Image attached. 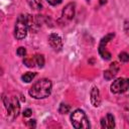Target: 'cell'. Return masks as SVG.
I'll use <instances>...</instances> for the list:
<instances>
[{
	"label": "cell",
	"instance_id": "6da1fadb",
	"mask_svg": "<svg viewBox=\"0 0 129 129\" xmlns=\"http://www.w3.org/2000/svg\"><path fill=\"white\" fill-rule=\"evenodd\" d=\"M51 82L47 79H41L34 83L29 89V95L34 99H44L51 93Z\"/></svg>",
	"mask_w": 129,
	"mask_h": 129
},
{
	"label": "cell",
	"instance_id": "7a4b0ae2",
	"mask_svg": "<svg viewBox=\"0 0 129 129\" xmlns=\"http://www.w3.org/2000/svg\"><path fill=\"white\" fill-rule=\"evenodd\" d=\"M32 22V17L27 14H21L18 16L15 27H14V36L17 39H22L26 36L30 23Z\"/></svg>",
	"mask_w": 129,
	"mask_h": 129
},
{
	"label": "cell",
	"instance_id": "3957f363",
	"mask_svg": "<svg viewBox=\"0 0 129 129\" xmlns=\"http://www.w3.org/2000/svg\"><path fill=\"white\" fill-rule=\"evenodd\" d=\"M2 100H3L4 106H5L6 111H7L8 119L11 120V121L14 120L18 116L19 111H20V105H19L18 99L16 97H6V96H3Z\"/></svg>",
	"mask_w": 129,
	"mask_h": 129
},
{
	"label": "cell",
	"instance_id": "277c9868",
	"mask_svg": "<svg viewBox=\"0 0 129 129\" xmlns=\"http://www.w3.org/2000/svg\"><path fill=\"white\" fill-rule=\"evenodd\" d=\"M71 122H72V125L76 129L90 128L89 119L86 113L81 109H77L71 114Z\"/></svg>",
	"mask_w": 129,
	"mask_h": 129
},
{
	"label": "cell",
	"instance_id": "5b68a950",
	"mask_svg": "<svg viewBox=\"0 0 129 129\" xmlns=\"http://www.w3.org/2000/svg\"><path fill=\"white\" fill-rule=\"evenodd\" d=\"M129 89V79L119 78L115 80L111 85V92L114 94H121Z\"/></svg>",
	"mask_w": 129,
	"mask_h": 129
},
{
	"label": "cell",
	"instance_id": "8992f818",
	"mask_svg": "<svg viewBox=\"0 0 129 129\" xmlns=\"http://www.w3.org/2000/svg\"><path fill=\"white\" fill-rule=\"evenodd\" d=\"M114 36H115L114 33H109V34H107L105 37H103V38L101 39V42H100V45H99V53H100V55H101L104 59H106V60H108V59L111 58V53L106 50L105 46H106V44H107Z\"/></svg>",
	"mask_w": 129,
	"mask_h": 129
},
{
	"label": "cell",
	"instance_id": "52a82bcc",
	"mask_svg": "<svg viewBox=\"0 0 129 129\" xmlns=\"http://www.w3.org/2000/svg\"><path fill=\"white\" fill-rule=\"evenodd\" d=\"M48 43L53 48V50H55V51H60L61 48H62L61 38L57 34H55V33H51L48 36Z\"/></svg>",
	"mask_w": 129,
	"mask_h": 129
},
{
	"label": "cell",
	"instance_id": "ba28073f",
	"mask_svg": "<svg viewBox=\"0 0 129 129\" xmlns=\"http://www.w3.org/2000/svg\"><path fill=\"white\" fill-rule=\"evenodd\" d=\"M75 16V3H69L62 10L61 17L64 21H70Z\"/></svg>",
	"mask_w": 129,
	"mask_h": 129
},
{
	"label": "cell",
	"instance_id": "9c48e42d",
	"mask_svg": "<svg viewBox=\"0 0 129 129\" xmlns=\"http://www.w3.org/2000/svg\"><path fill=\"white\" fill-rule=\"evenodd\" d=\"M119 69H120V67H119V64H118L117 61L112 62V63L110 64V68H109L107 71L104 72V78H105L106 80H112V79L117 75Z\"/></svg>",
	"mask_w": 129,
	"mask_h": 129
},
{
	"label": "cell",
	"instance_id": "30bf717a",
	"mask_svg": "<svg viewBox=\"0 0 129 129\" xmlns=\"http://www.w3.org/2000/svg\"><path fill=\"white\" fill-rule=\"evenodd\" d=\"M91 103L94 107H99L101 104V97H100V92L97 87H93L91 90Z\"/></svg>",
	"mask_w": 129,
	"mask_h": 129
},
{
	"label": "cell",
	"instance_id": "8fae6325",
	"mask_svg": "<svg viewBox=\"0 0 129 129\" xmlns=\"http://www.w3.org/2000/svg\"><path fill=\"white\" fill-rule=\"evenodd\" d=\"M101 125H102V128H108V129L114 128L115 127L114 116L112 114H110V113L107 114V116L105 118L101 119Z\"/></svg>",
	"mask_w": 129,
	"mask_h": 129
},
{
	"label": "cell",
	"instance_id": "7c38bea8",
	"mask_svg": "<svg viewBox=\"0 0 129 129\" xmlns=\"http://www.w3.org/2000/svg\"><path fill=\"white\" fill-rule=\"evenodd\" d=\"M35 76H36L35 73H30V72H28V73L24 74V75L21 77V79H22L23 82H25V83H29V82H31V81L34 79Z\"/></svg>",
	"mask_w": 129,
	"mask_h": 129
},
{
	"label": "cell",
	"instance_id": "4fadbf2b",
	"mask_svg": "<svg viewBox=\"0 0 129 129\" xmlns=\"http://www.w3.org/2000/svg\"><path fill=\"white\" fill-rule=\"evenodd\" d=\"M27 3L33 9H41V0H27Z\"/></svg>",
	"mask_w": 129,
	"mask_h": 129
},
{
	"label": "cell",
	"instance_id": "5bb4252c",
	"mask_svg": "<svg viewBox=\"0 0 129 129\" xmlns=\"http://www.w3.org/2000/svg\"><path fill=\"white\" fill-rule=\"evenodd\" d=\"M34 56V59H35V63L37 64L38 68H42L43 64H44V58H43V55L41 54H35L33 55Z\"/></svg>",
	"mask_w": 129,
	"mask_h": 129
},
{
	"label": "cell",
	"instance_id": "9a60e30c",
	"mask_svg": "<svg viewBox=\"0 0 129 129\" xmlns=\"http://www.w3.org/2000/svg\"><path fill=\"white\" fill-rule=\"evenodd\" d=\"M23 62H24V64L26 66V67H28V68H33L36 63H35V59H34V56H32V57H25L24 59H23Z\"/></svg>",
	"mask_w": 129,
	"mask_h": 129
},
{
	"label": "cell",
	"instance_id": "2e32d148",
	"mask_svg": "<svg viewBox=\"0 0 129 129\" xmlns=\"http://www.w3.org/2000/svg\"><path fill=\"white\" fill-rule=\"evenodd\" d=\"M70 106L69 105H67V104H60V106H59V108H58V112L60 113V114H67V113H69V111H70Z\"/></svg>",
	"mask_w": 129,
	"mask_h": 129
},
{
	"label": "cell",
	"instance_id": "e0dca14e",
	"mask_svg": "<svg viewBox=\"0 0 129 129\" xmlns=\"http://www.w3.org/2000/svg\"><path fill=\"white\" fill-rule=\"evenodd\" d=\"M119 59L123 62H127L129 61V54L127 52H121L119 53Z\"/></svg>",
	"mask_w": 129,
	"mask_h": 129
},
{
	"label": "cell",
	"instance_id": "ac0fdd59",
	"mask_svg": "<svg viewBox=\"0 0 129 129\" xmlns=\"http://www.w3.org/2000/svg\"><path fill=\"white\" fill-rule=\"evenodd\" d=\"M16 53H17L19 56H24V55L26 54V49H25L24 47H22V46H21V47H18Z\"/></svg>",
	"mask_w": 129,
	"mask_h": 129
},
{
	"label": "cell",
	"instance_id": "d6986e66",
	"mask_svg": "<svg viewBox=\"0 0 129 129\" xmlns=\"http://www.w3.org/2000/svg\"><path fill=\"white\" fill-rule=\"evenodd\" d=\"M50 5H52V6H55V5H58V4H60L61 3V1L62 0H46Z\"/></svg>",
	"mask_w": 129,
	"mask_h": 129
},
{
	"label": "cell",
	"instance_id": "ffe728a7",
	"mask_svg": "<svg viewBox=\"0 0 129 129\" xmlns=\"http://www.w3.org/2000/svg\"><path fill=\"white\" fill-rule=\"evenodd\" d=\"M31 114H32V111L30 109H26L23 112V116L24 117H29V116H31Z\"/></svg>",
	"mask_w": 129,
	"mask_h": 129
},
{
	"label": "cell",
	"instance_id": "44dd1931",
	"mask_svg": "<svg viewBox=\"0 0 129 129\" xmlns=\"http://www.w3.org/2000/svg\"><path fill=\"white\" fill-rule=\"evenodd\" d=\"M124 29H125V32L127 35H129V22L126 21L125 22V26H124Z\"/></svg>",
	"mask_w": 129,
	"mask_h": 129
},
{
	"label": "cell",
	"instance_id": "7402d4cb",
	"mask_svg": "<svg viewBox=\"0 0 129 129\" xmlns=\"http://www.w3.org/2000/svg\"><path fill=\"white\" fill-rule=\"evenodd\" d=\"M28 126H30V127H35V120H29V121H28Z\"/></svg>",
	"mask_w": 129,
	"mask_h": 129
},
{
	"label": "cell",
	"instance_id": "603a6c76",
	"mask_svg": "<svg viewBox=\"0 0 129 129\" xmlns=\"http://www.w3.org/2000/svg\"><path fill=\"white\" fill-rule=\"evenodd\" d=\"M104 2H105V3H106V0H101V1H100V3H101V4H103V3H104Z\"/></svg>",
	"mask_w": 129,
	"mask_h": 129
},
{
	"label": "cell",
	"instance_id": "cb8c5ba5",
	"mask_svg": "<svg viewBox=\"0 0 129 129\" xmlns=\"http://www.w3.org/2000/svg\"><path fill=\"white\" fill-rule=\"evenodd\" d=\"M87 1H89V0H87Z\"/></svg>",
	"mask_w": 129,
	"mask_h": 129
}]
</instances>
